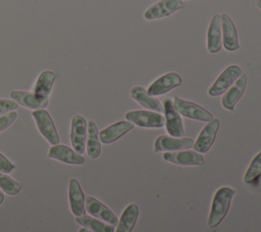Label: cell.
<instances>
[{"mask_svg": "<svg viewBox=\"0 0 261 232\" xmlns=\"http://www.w3.org/2000/svg\"><path fill=\"white\" fill-rule=\"evenodd\" d=\"M236 190L227 186L220 187L216 190L213 195L211 209L208 217V227L214 229L223 221L228 213L230 202Z\"/></svg>", "mask_w": 261, "mask_h": 232, "instance_id": "obj_1", "label": "cell"}, {"mask_svg": "<svg viewBox=\"0 0 261 232\" xmlns=\"http://www.w3.org/2000/svg\"><path fill=\"white\" fill-rule=\"evenodd\" d=\"M172 104L175 111L184 117L198 120V121H203V122H209L214 118L212 113L209 112L204 107L200 106L197 103L184 100L177 96L173 98Z\"/></svg>", "mask_w": 261, "mask_h": 232, "instance_id": "obj_2", "label": "cell"}, {"mask_svg": "<svg viewBox=\"0 0 261 232\" xmlns=\"http://www.w3.org/2000/svg\"><path fill=\"white\" fill-rule=\"evenodd\" d=\"M124 117L134 125L143 128H161L165 124L164 116L154 111L133 110L126 112Z\"/></svg>", "mask_w": 261, "mask_h": 232, "instance_id": "obj_3", "label": "cell"}, {"mask_svg": "<svg viewBox=\"0 0 261 232\" xmlns=\"http://www.w3.org/2000/svg\"><path fill=\"white\" fill-rule=\"evenodd\" d=\"M242 73L243 71L240 66L236 64L228 65L220 72V74L211 84L208 90V95L210 97H217L223 95Z\"/></svg>", "mask_w": 261, "mask_h": 232, "instance_id": "obj_4", "label": "cell"}, {"mask_svg": "<svg viewBox=\"0 0 261 232\" xmlns=\"http://www.w3.org/2000/svg\"><path fill=\"white\" fill-rule=\"evenodd\" d=\"M33 117L36 121L38 130L44 138L52 146L59 143V134L52 120L51 115L45 109H38L33 112Z\"/></svg>", "mask_w": 261, "mask_h": 232, "instance_id": "obj_5", "label": "cell"}, {"mask_svg": "<svg viewBox=\"0 0 261 232\" xmlns=\"http://www.w3.org/2000/svg\"><path fill=\"white\" fill-rule=\"evenodd\" d=\"M88 132V122L82 115H74L70 121V142L73 150L79 154H83L86 151V140Z\"/></svg>", "mask_w": 261, "mask_h": 232, "instance_id": "obj_6", "label": "cell"}, {"mask_svg": "<svg viewBox=\"0 0 261 232\" xmlns=\"http://www.w3.org/2000/svg\"><path fill=\"white\" fill-rule=\"evenodd\" d=\"M184 3L181 0H159L158 2L149 6L144 12L146 20H156L164 18L173 12L181 9Z\"/></svg>", "mask_w": 261, "mask_h": 232, "instance_id": "obj_7", "label": "cell"}, {"mask_svg": "<svg viewBox=\"0 0 261 232\" xmlns=\"http://www.w3.org/2000/svg\"><path fill=\"white\" fill-rule=\"evenodd\" d=\"M219 126L220 121L218 118H213L211 121L207 122V124L200 131L197 139L194 142V151L200 154L207 153L215 141Z\"/></svg>", "mask_w": 261, "mask_h": 232, "instance_id": "obj_8", "label": "cell"}, {"mask_svg": "<svg viewBox=\"0 0 261 232\" xmlns=\"http://www.w3.org/2000/svg\"><path fill=\"white\" fill-rule=\"evenodd\" d=\"M164 108V119H165V128L170 136L181 137L185 134L184 123L180 115L173 108L172 100L165 99L163 102Z\"/></svg>", "mask_w": 261, "mask_h": 232, "instance_id": "obj_9", "label": "cell"}, {"mask_svg": "<svg viewBox=\"0 0 261 232\" xmlns=\"http://www.w3.org/2000/svg\"><path fill=\"white\" fill-rule=\"evenodd\" d=\"M195 140L190 137H174L170 135H159L154 141V152H172L193 148Z\"/></svg>", "mask_w": 261, "mask_h": 232, "instance_id": "obj_10", "label": "cell"}, {"mask_svg": "<svg viewBox=\"0 0 261 232\" xmlns=\"http://www.w3.org/2000/svg\"><path fill=\"white\" fill-rule=\"evenodd\" d=\"M163 160L179 166H202L204 164L203 155L189 149L186 151L165 152Z\"/></svg>", "mask_w": 261, "mask_h": 232, "instance_id": "obj_11", "label": "cell"}, {"mask_svg": "<svg viewBox=\"0 0 261 232\" xmlns=\"http://www.w3.org/2000/svg\"><path fill=\"white\" fill-rule=\"evenodd\" d=\"M222 46L228 52H234L240 49L237 27L227 13L220 14Z\"/></svg>", "mask_w": 261, "mask_h": 232, "instance_id": "obj_12", "label": "cell"}, {"mask_svg": "<svg viewBox=\"0 0 261 232\" xmlns=\"http://www.w3.org/2000/svg\"><path fill=\"white\" fill-rule=\"evenodd\" d=\"M248 82V75L246 73H242L237 80L232 83V85L222 95L221 105L224 109L228 111H233L237 103L243 97L246 86Z\"/></svg>", "mask_w": 261, "mask_h": 232, "instance_id": "obj_13", "label": "cell"}, {"mask_svg": "<svg viewBox=\"0 0 261 232\" xmlns=\"http://www.w3.org/2000/svg\"><path fill=\"white\" fill-rule=\"evenodd\" d=\"M181 83V77L176 72H167L158 78H156L149 86H148V93L153 96H161L164 95L171 90L175 89L176 86L180 85Z\"/></svg>", "mask_w": 261, "mask_h": 232, "instance_id": "obj_14", "label": "cell"}, {"mask_svg": "<svg viewBox=\"0 0 261 232\" xmlns=\"http://www.w3.org/2000/svg\"><path fill=\"white\" fill-rule=\"evenodd\" d=\"M85 206H86V211L91 216L98 218L112 226L117 225L118 219L115 216V214L107 206H105L103 202H101L99 199H97L93 196H88V197H86Z\"/></svg>", "mask_w": 261, "mask_h": 232, "instance_id": "obj_15", "label": "cell"}, {"mask_svg": "<svg viewBox=\"0 0 261 232\" xmlns=\"http://www.w3.org/2000/svg\"><path fill=\"white\" fill-rule=\"evenodd\" d=\"M48 157L69 165H83L86 159L83 155L64 144H54L49 149Z\"/></svg>", "mask_w": 261, "mask_h": 232, "instance_id": "obj_16", "label": "cell"}, {"mask_svg": "<svg viewBox=\"0 0 261 232\" xmlns=\"http://www.w3.org/2000/svg\"><path fill=\"white\" fill-rule=\"evenodd\" d=\"M68 199L70 211L75 217H82L86 214L85 195L80 182L75 178H71L68 183Z\"/></svg>", "mask_w": 261, "mask_h": 232, "instance_id": "obj_17", "label": "cell"}, {"mask_svg": "<svg viewBox=\"0 0 261 232\" xmlns=\"http://www.w3.org/2000/svg\"><path fill=\"white\" fill-rule=\"evenodd\" d=\"M206 48L211 54L218 53L222 48L220 14H214L210 20L206 35Z\"/></svg>", "mask_w": 261, "mask_h": 232, "instance_id": "obj_18", "label": "cell"}, {"mask_svg": "<svg viewBox=\"0 0 261 232\" xmlns=\"http://www.w3.org/2000/svg\"><path fill=\"white\" fill-rule=\"evenodd\" d=\"M129 95H130V98L135 100L142 107L158 113L164 112V108L161 102L155 97L151 96L145 88L141 85H135L130 89Z\"/></svg>", "mask_w": 261, "mask_h": 232, "instance_id": "obj_19", "label": "cell"}, {"mask_svg": "<svg viewBox=\"0 0 261 232\" xmlns=\"http://www.w3.org/2000/svg\"><path fill=\"white\" fill-rule=\"evenodd\" d=\"M134 128V124L127 120H122L115 122L106 128L102 129L99 132V138L102 143L109 144L120 137H122L124 134H126L128 131H130Z\"/></svg>", "mask_w": 261, "mask_h": 232, "instance_id": "obj_20", "label": "cell"}, {"mask_svg": "<svg viewBox=\"0 0 261 232\" xmlns=\"http://www.w3.org/2000/svg\"><path fill=\"white\" fill-rule=\"evenodd\" d=\"M10 98L18 105L32 110L45 109L49 103L48 99L40 98L33 92L27 91H12L10 93Z\"/></svg>", "mask_w": 261, "mask_h": 232, "instance_id": "obj_21", "label": "cell"}, {"mask_svg": "<svg viewBox=\"0 0 261 232\" xmlns=\"http://www.w3.org/2000/svg\"><path fill=\"white\" fill-rule=\"evenodd\" d=\"M139 207L137 204H129L121 213L114 232H132L139 218Z\"/></svg>", "mask_w": 261, "mask_h": 232, "instance_id": "obj_22", "label": "cell"}, {"mask_svg": "<svg viewBox=\"0 0 261 232\" xmlns=\"http://www.w3.org/2000/svg\"><path fill=\"white\" fill-rule=\"evenodd\" d=\"M55 78H56V74L53 71L51 70L42 71L35 82L33 93L40 98L48 99V97L52 92Z\"/></svg>", "mask_w": 261, "mask_h": 232, "instance_id": "obj_23", "label": "cell"}, {"mask_svg": "<svg viewBox=\"0 0 261 232\" xmlns=\"http://www.w3.org/2000/svg\"><path fill=\"white\" fill-rule=\"evenodd\" d=\"M86 150L87 155L91 159H97L101 154V141L99 138V131L96 123L93 120H90L88 122Z\"/></svg>", "mask_w": 261, "mask_h": 232, "instance_id": "obj_24", "label": "cell"}, {"mask_svg": "<svg viewBox=\"0 0 261 232\" xmlns=\"http://www.w3.org/2000/svg\"><path fill=\"white\" fill-rule=\"evenodd\" d=\"M75 222L89 229L91 232H114V226L103 223L102 221L91 216L85 215L82 217H75Z\"/></svg>", "mask_w": 261, "mask_h": 232, "instance_id": "obj_25", "label": "cell"}, {"mask_svg": "<svg viewBox=\"0 0 261 232\" xmlns=\"http://www.w3.org/2000/svg\"><path fill=\"white\" fill-rule=\"evenodd\" d=\"M261 176V152H259L249 164L247 168L243 180L247 184H254L258 182Z\"/></svg>", "mask_w": 261, "mask_h": 232, "instance_id": "obj_26", "label": "cell"}, {"mask_svg": "<svg viewBox=\"0 0 261 232\" xmlns=\"http://www.w3.org/2000/svg\"><path fill=\"white\" fill-rule=\"evenodd\" d=\"M0 189L9 195H16L19 193L21 186L17 181L0 172Z\"/></svg>", "mask_w": 261, "mask_h": 232, "instance_id": "obj_27", "label": "cell"}, {"mask_svg": "<svg viewBox=\"0 0 261 232\" xmlns=\"http://www.w3.org/2000/svg\"><path fill=\"white\" fill-rule=\"evenodd\" d=\"M17 113L15 111L8 112L6 114L0 115V132L7 129L16 119Z\"/></svg>", "mask_w": 261, "mask_h": 232, "instance_id": "obj_28", "label": "cell"}, {"mask_svg": "<svg viewBox=\"0 0 261 232\" xmlns=\"http://www.w3.org/2000/svg\"><path fill=\"white\" fill-rule=\"evenodd\" d=\"M18 104L12 99H0V115L14 111L18 108Z\"/></svg>", "mask_w": 261, "mask_h": 232, "instance_id": "obj_29", "label": "cell"}, {"mask_svg": "<svg viewBox=\"0 0 261 232\" xmlns=\"http://www.w3.org/2000/svg\"><path fill=\"white\" fill-rule=\"evenodd\" d=\"M15 169V166L0 153V172L8 174Z\"/></svg>", "mask_w": 261, "mask_h": 232, "instance_id": "obj_30", "label": "cell"}, {"mask_svg": "<svg viewBox=\"0 0 261 232\" xmlns=\"http://www.w3.org/2000/svg\"><path fill=\"white\" fill-rule=\"evenodd\" d=\"M3 201H4V194H3V192L0 189V205H2Z\"/></svg>", "mask_w": 261, "mask_h": 232, "instance_id": "obj_31", "label": "cell"}, {"mask_svg": "<svg viewBox=\"0 0 261 232\" xmlns=\"http://www.w3.org/2000/svg\"><path fill=\"white\" fill-rule=\"evenodd\" d=\"M79 232H91L89 229H87V228H85V227H83V228H81L80 230H79Z\"/></svg>", "mask_w": 261, "mask_h": 232, "instance_id": "obj_32", "label": "cell"}, {"mask_svg": "<svg viewBox=\"0 0 261 232\" xmlns=\"http://www.w3.org/2000/svg\"><path fill=\"white\" fill-rule=\"evenodd\" d=\"M257 7L261 9V0H258V1H257Z\"/></svg>", "mask_w": 261, "mask_h": 232, "instance_id": "obj_33", "label": "cell"}]
</instances>
